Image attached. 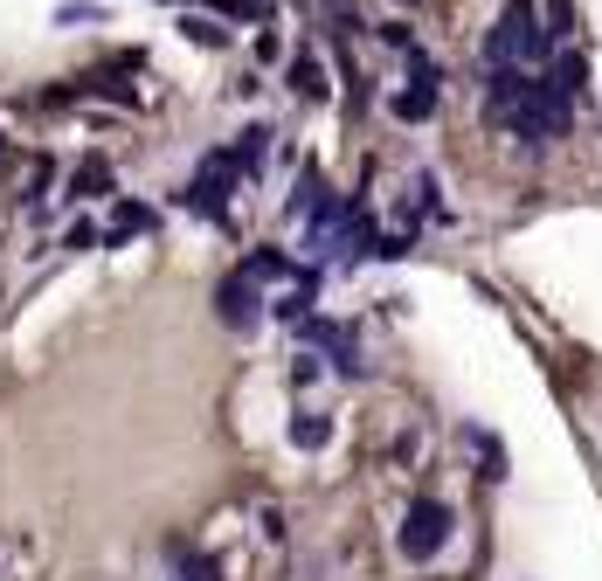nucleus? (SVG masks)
Masks as SVG:
<instances>
[{
	"label": "nucleus",
	"instance_id": "10",
	"mask_svg": "<svg viewBox=\"0 0 602 581\" xmlns=\"http://www.w3.org/2000/svg\"><path fill=\"white\" fill-rule=\"evenodd\" d=\"M180 35H187V42H201V49H222V42H229V28L209 22V14H180Z\"/></svg>",
	"mask_w": 602,
	"mask_h": 581
},
{
	"label": "nucleus",
	"instance_id": "9",
	"mask_svg": "<svg viewBox=\"0 0 602 581\" xmlns=\"http://www.w3.org/2000/svg\"><path fill=\"white\" fill-rule=\"evenodd\" d=\"M174 581H222V568H215V554H187V547H174Z\"/></svg>",
	"mask_w": 602,
	"mask_h": 581
},
{
	"label": "nucleus",
	"instance_id": "13",
	"mask_svg": "<svg viewBox=\"0 0 602 581\" xmlns=\"http://www.w3.org/2000/svg\"><path fill=\"white\" fill-rule=\"evenodd\" d=\"M540 22H548L554 42H561V35H575V0H548V14H540Z\"/></svg>",
	"mask_w": 602,
	"mask_h": 581
},
{
	"label": "nucleus",
	"instance_id": "2",
	"mask_svg": "<svg viewBox=\"0 0 602 581\" xmlns=\"http://www.w3.org/2000/svg\"><path fill=\"white\" fill-rule=\"evenodd\" d=\"M450 533H457V513H450L443 498H416L402 513V533H394V547H402V560H437L450 547Z\"/></svg>",
	"mask_w": 602,
	"mask_h": 581
},
{
	"label": "nucleus",
	"instance_id": "12",
	"mask_svg": "<svg viewBox=\"0 0 602 581\" xmlns=\"http://www.w3.org/2000/svg\"><path fill=\"white\" fill-rule=\"evenodd\" d=\"M242 270H250L256 285H263V277H298V264H291V256H277V250H256V256H250Z\"/></svg>",
	"mask_w": 602,
	"mask_h": 581
},
{
	"label": "nucleus",
	"instance_id": "8",
	"mask_svg": "<svg viewBox=\"0 0 602 581\" xmlns=\"http://www.w3.org/2000/svg\"><path fill=\"white\" fill-rule=\"evenodd\" d=\"M581 84H589V63H581V55H561L554 77H548V90H554V98H575Z\"/></svg>",
	"mask_w": 602,
	"mask_h": 581
},
{
	"label": "nucleus",
	"instance_id": "11",
	"mask_svg": "<svg viewBox=\"0 0 602 581\" xmlns=\"http://www.w3.org/2000/svg\"><path fill=\"white\" fill-rule=\"evenodd\" d=\"M263 146H271V125H250V132L236 139V166H242V174H256V166H263Z\"/></svg>",
	"mask_w": 602,
	"mask_h": 581
},
{
	"label": "nucleus",
	"instance_id": "14",
	"mask_svg": "<svg viewBox=\"0 0 602 581\" xmlns=\"http://www.w3.org/2000/svg\"><path fill=\"white\" fill-rule=\"evenodd\" d=\"M55 22H63V28H77V22H104V8H90V0H63V8H55Z\"/></svg>",
	"mask_w": 602,
	"mask_h": 581
},
{
	"label": "nucleus",
	"instance_id": "16",
	"mask_svg": "<svg viewBox=\"0 0 602 581\" xmlns=\"http://www.w3.org/2000/svg\"><path fill=\"white\" fill-rule=\"evenodd\" d=\"M209 8H215V14H229V22H263L256 0H209Z\"/></svg>",
	"mask_w": 602,
	"mask_h": 581
},
{
	"label": "nucleus",
	"instance_id": "15",
	"mask_svg": "<svg viewBox=\"0 0 602 581\" xmlns=\"http://www.w3.org/2000/svg\"><path fill=\"white\" fill-rule=\"evenodd\" d=\"M63 250H98V222H70V229H63Z\"/></svg>",
	"mask_w": 602,
	"mask_h": 581
},
{
	"label": "nucleus",
	"instance_id": "6",
	"mask_svg": "<svg viewBox=\"0 0 602 581\" xmlns=\"http://www.w3.org/2000/svg\"><path fill=\"white\" fill-rule=\"evenodd\" d=\"M98 194H111V166L104 160H84L77 180H70V201H98Z\"/></svg>",
	"mask_w": 602,
	"mask_h": 581
},
{
	"label": "nucleus",
	"instance_id": "18",
	"mask_svg": "<svg viewBox=\"0 0 602 581\" xmlns=\"http://www.w3.org/2000/svg\"><path fill=\"white\" fill-rule=\"evenodd\" d=\"M333 8H340V14H347V0H333Z\"/></svg>",
	"mask_w": 602,
	"mask_h": 581
},
{
	"label": "nucleus",
	"instance_id": "3",
	"mask_svg": "<svg viewBox=\"0 0 602 581\" xmlns=\"http://www.w3.org/2000/svg\"><path fill=\"white\" fill-rule=\"evenodd\" d=\"M215 312H222V326L229 332H250L256 318H263V298H256V277L250 270H229L215 285Z\"/></svg>",
	"mask_w": 602,
	"mask_h": 581
},
{
	"label": "nucleus",
	"instance_id": "17",
	"mask_svg": "<svg viewBox=\"0 0 602 581\" xmlns=\"http://www.w3.org/2000/svg\"><path fill=\"white\" fill-rule=\"evenodd\" d=\"M0 160H8V132H0Z\"/></svg>",
	"mask_w": 602,
	"mask_h": 581
},
{
	"label": "nucleus",
	"instance_id": "5",
	"mask_svg": "<svg viewBox=\"0 0 602 581\" xmlns=\"http://www.w3.org/2000/svg\"><path fill=\"white\" fill-rule=\"evenodd\" d=\"M291 90L305 104H318L326 98V63H318V55H291Z\"/></svg>",
	"mask_w": 602,
	"mask_h": 581
},
{
	"label": "nucleus",
	"instance_id": "4",
	"mask_svg": "<svg viewBox=\"0 0 602 581\" xmlns=\"http://www.w3.org/2000/svg\"><path fill=\"white\" fill-rule=\"evenodd\" d=\"M394 118H402V125H423L429 118V111H437V84H409V90H394Z\"/></svg>",
	"mask_w": 602,
	"mask_h": 581
},
{
	"label": "nucleus",
	"instance_id": "1",
	"mask_svg": "<svg viewBox=\"0 0 602 581\" xmlns=\"http://www.w3.org/2000/svg\"><path fill=\"white\" fill-rule=\"evenodd\" d=\"M548 49H554V35H548V22H540L534 0H505L499 28L485 35V63H492V70H534Z\"/></svg>",
	"mask_w": 602,
	"mask_h": 581
},
{
	"label": "nucleus",
	"instance_id": "7",
	"mask_svg": "<svg viewBox=\"0 0 602 581\" xmlns=\"http://www.w3.org/2000/svg\"><path fill=\"white\" fill-rule=\"evenodd\" d=\"M291 443H298V450H326V443H333V422L312 416V408H298V416H291Z\"/></svg>",
	"mask_w": 602,
	"mask_h": 581
}]
</instances>
